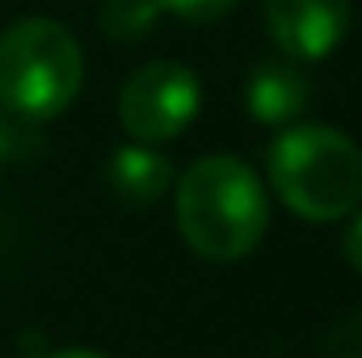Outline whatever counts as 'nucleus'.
I'll return each mask as SVG.
<instances>
[{"label":"nucleus","instance_id":"nucleus-1","mask_svg":"<svg viewBox=\"0 0 362 358\" xmlns=\"http://www.w3.org/2000/svg\"><path fill=\"white\" fill-rule=\"evenodd\" d=\"M177 232L206 262L249 258L270 228V198L262 178L232 152L198 156L177 181Z\"/></svg>","mask_w":362,"mask_h":358},{"label":"nucleus","instance_id":"nucleus-2","mask_svg":"<svg viewBox=\"0 0 362 358\" xmlns=\"http://www.w3.org/2000/svg\"><path fill=\"white\" fill-rule=\"evenodd\" d=\"M270 185L299 219H346L362 202V148L325 122L286 127L270 144Z\"/></svg>","mask_w":362,"mask_h":358},{"label":"nucleus","instance_id":"nucleus-3","mask_svg":"<svg viewBox=\"0 0 362 358\" xmlns=\"http://www.w3.org/2000/svg\"><path fill=\"white\" fill-rule=\"evenodd\" d=\"M85 85L76 34L51 17H25L0 34V105L21 118L64 114Z\"/></svg>","mask_w":362,"mask_h":358},{"label":"nucleus","instance_id":"nucleus-4","mask_svg":"<svg viewBox=\"0 0 362 358\" xmlns=\"http://www.w3.org/2000/svg\"><path fill=\"white\" fill-rule=\"evenodd\" d=\"M198 101V76L185 64L152 59L127 76L118 93V122L135 144H169L194 122Z\"/></svg>","mask_w":362,"mask_h":358},{"label":"nucleus","instance_id":"nucleus-5","mask_svg":"<svg viewBox=\"0 0 362 358\" xmlns=\"http://www.w3.org/2000/svg\"><path fill=\"white\" fill-rule=\"evenodd\" d=\"M266 30L286 59H325L350 30V0H266Z\"/></svg>","mask_w":362,"mask_h":358},{"label":"nucleus","instance_id":"nucleus-6","mask_svg":"<svg viewBox=\"0 0 362 358\" xmlns=\"http://www.w3.org/2000/svg\"><path fill=\"white\" fill-rule=\"evenodd\" d=\"M308 97H312V81L308 72L286 59V55H274V59H262L249 81H245V110L266 122V127H286L295 122L303 110H308Z\"/></svg>","mask_w":362,"mask_h":358},{"label":"nucleus","instance_id":"nucleus-7","mask_svg":"<svg viewBox=\"0 0 362 358\" xmlns=\"http://www.w3.org/2000/svg\"><path fill=\"white\" fill-rule=\"evenodd\" d=\"M105 185L122 207H152L169 194L173 185V165L152 148V144H127L110 156L105 165Z\"/></svg>","mask_w":362,"mask_h":358},{"label":"nucleus","instance_id":"nucleus-8","mask_svg":"<svg viewBox=\"0 0 362 358\" xmlns=\"http://www.w3.org/2000/svg\"><path fill=\"white\" fill-rule=\"evenodd\" d=\"M160 0H101L97 4V25L114 42H139L156 21H160Z\"/></svg>","mask_w":362,"mask_h":358},{"label":"nucleus","instance_id":"nucleus-9","mask_svg":"<svg viewBox=\"0 0 362 358\" xmlns=\"http://www.w3.org/2000/svg\"><path fill=\"white\" fill-rule=\"evenodd\" d=\"M236 4H240V0H160L165 13H173L181 21H189V25H211V21H219V17H228Z\"/></svg>","mask_w":362,"mask_h":358},{"label":"nucleus","instance_id":"nucleus-10","mask_svg":"<svg viewBox=\"0 0 362 358\" xmlns=\"http://www.w3.org/2000/svg\"><path fill=\"white\" fill-rule=\"evenodd\" d=\"M341 253H346V262L362 274V207L354 211V219H350V228H346V241H341Z\"/></svg>","mask_w":362,"mask_h":358},{"label":"nucleus","instance_id":"nucleus-11","mask_svg":"<svg viewBox=\"0 0 362 358\" xmlns=\"http://www.w3.org/2000/svg\"><path fill=\"white\" fill-rule=\"evenodd\" d=\"M13 144H17V131H13V122L0 114V165L13 156Z\"/></svg>","mask_w":362,"mask_h":358},{"label":"nucleus","instance_id":"nucleus-12","mask_svg":"<svg viewBox=\"0 0 362 358\" xmlns=\"http://www.w3.org/2000/svg\"><path fill=\"white\" fill-rule=\"evenodd\" d=\"M47 358H105V354H97V350H55Z\"/></svg>","mask_w":362,"mask_h":358}]
</instances>
